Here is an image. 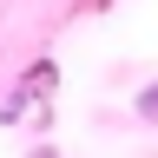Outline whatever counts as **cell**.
<instances>
[{"mask_svg":"<svg viewBox=\"0 0 158 158\" xmlns=\"http://www.w3.org/2000/svg\"><path fill=\"white\" fill-rule=\"evenodd\" d=\"M132 112H138V125H158V79L132 92Z\"/></svg>","mask_w":158,"mask_h":158,"instance_id":"cell-2","label":"cell"},{"mask_svg":"<svg viewBox=\"0 0 158 158\" xmlns=\"http://www.w3.org/2000/svg\"><path fill=\"white\" fill-rule=\"evenodd\" d=\"M53 86H59V66H53V59H40V66H33L27 79H20V92H27V99H33V106H40V99H46Z\"/></svg>","mask_w":158,"mask_h":158,"instance_id":"cell-1","label":"cell"},{"mask_svg":"<svg viewBox=\"0 0 158 158\" xmlns=\"http://www.w3.org/2000/svg\"><path fill=\"white\" fill-rule=\"evenodd\" d=\"M27 158H59V145H27Z\"/></svg>","mask_w":158,"mask_h":158,"instance_id":"cell-3","label":"cell"}]
</instances>
